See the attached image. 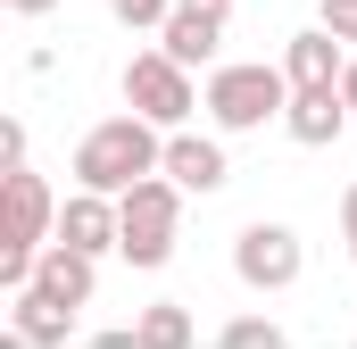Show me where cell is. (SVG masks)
<instances>
[{"mask_svg":"<svg viewBox=\"0 0 357 349\" xmlns=\"http://www.w3.org/2000/svg\"><path fill=\"white\" fill-rule=\"evenodd\" d=\"M8 8H25V17H42V8H59V0H8Z\"/></svg>","mask_w":357,"mask_h":349,"instance_id":"obj_20","label":"cell"},{"mask_svg":"<svg viewBox=\"0 0 357 349\" xmlns=\"http://www.w3.org/2000/svg\"><path fill=\"white\" fill-rule=\"evenodd\" d=\"M183 8H225V17H233V0H183Z\"/></svg>","mask_w":357,"mask_h":349,"instance_id":"obj_21","label":"cell"},{"mask_svg":"<svg viewBox=\"0 0 357 349\" xmlns=\"http://www.w3.org/2000/svg\"><path fill=\"white\" fill-rule=\"evenodd\" d=\"M150 174H167V142H158V125H142V117H108V125H91L84 142H75V191L125 200V191L150 183Z\"/></svg>","mask_w":357,"mask_h":349,"instance_id":"obj_1","label":"cell"},{"mask_svg":"<svg viewBox=\"0 0 357 349\" xmlns=\"http://www.w3.org/2000/svg\"><path fill=\"white\" fill-rule=\"evenodd\" d=\"M33 299H50L59 316L91 308V258H84V250H59V242H50V250L33 258Z\"/></svg>","mask_w":357,"mask_h":349,"instance_id":"obj_7","label":"cell"},{"mask_svg":"<svg viewBox=\"0 0 357 349\" xmlns=\"http://www.w3.org/2000/svg\"><path fill=\"white\" fill-rule=\"evenodd\" d=\"M208 117L225 133H250L266 117H291V75L282 67H216L208 75Z\"/></svg>","mask_w":357,"mask_h":349,"instance_id":"obj_2","label":"cell"},{"mask_svg":"<svg viewBox=\"0 0 357 349\" xmlns=\"http://www.w3.org/2000/svg\"><path fill=\"white\" fill-rule=\"evenodd\" d=\"M125 242V216H116V200H100V191H75V200H59V250H116Z\"/></svg>","mask_w":357,"mask_h":349,"instance_id":"obj_6","label":"cell"},{"mask_svg":"<svg viewBox=\"0 0 357 349\" xmlns=\"http://www.w3.org/2000/svg\"><path fill=\"white\" fill-rule=\"evenodd\" d=\"M291 142H307V150H324V142H341L349 133V100L341 91H291Z\"/></svg>","mask_w":357,"mask_h":349,"instance_id":"obj_10","label":"cell"},{"mask_svg":"<svg viewBox=\"0 0 357 349\" xmlns=\"http://www.w3.org/2000/svg\"><path fill=\"white\" fill-rule=\"evenodd\" d=\"M167 183H175V191H216V183H225V150L199 142V133H175V142H167Z\"/></svg>","mask_w":357,"mask_h":349,"instance_id":"obj_11","label":"cell"},{"mask_svg":"<svg viewBox=\"0 0 357 349\" xmlns=\"http://www.w3.org/2000/svg\"><path fill=\"white\" fill-rule=\"evenodd\" d=\"M25 167V125H0V174Z\"/></svg>","mask_w":357,"mask_h":349,"instance_id":"obj_17","label":"cell"},{"mask_svg":"<svg viewBox=\"0 0 357 349\" xmlns=\"http://www.w3.org/2000/svg\"><path fill=\"white\" fill-rule=\"evenodd\" d=\"M341 100H349V117H357V59H349V75H341Z\"/></svg>","mask_w":357,"mask_h":349,"instance_id":"obj_19","label":"cell"},{"mask_svg":"<svg viewBox=\"0 0 357 349\" xmlns=\"http://www.w3.org/2000/svg\"><path fill=\"white\" fill-rule=\"evenodd\" d=\"M125 108H133L142 125H167V133H175L183 117H191V75H183L167 50H133V59H125Z\"/></svg>","mask_w":357,"mask_h":349,"instance_id":"obj_4","label":"cell"},{"mask_svg":"<svg viewBox=\"0 0 357 349\" xmlns=\"http://www.w3.org/2000/svg\"><path fill=\"white\" fill-rule=\"evenodd\" d=\"M324 34L333 42H357V0H324Z\"/></svg>","mask_w":357,"mask_h":349,"instance_id":"obj_16","label":"cell"},{"mask_svg":"<svg viewBox=\"0 0 357 349\" xmlns=\"http://www.w3.org/2000/svg\"><path fill=\"white\" fill-rule=\"evenodd\" d=\"M116 341H142V349H183V341H191V316H183V308H150V316H133V333H116Z\"/></svg>","mask_w":357,"mask_h":349,"instance_id":"obj_13","label":"cell"},{"mask_svg":"<svg viewBox=\"0 0 357 349\" xmlns=\"http://www.w3.org/2000/svg\"><path fill=\"white\" fill-rule=\"evenodd\" d=\"M108 8H116V25H133V34H167L183 0H108Z\"/></svg>","mask_w":357,"mask_h":349,"instance_id":"obj_14","label":"cell"},{"mask_svg":"<svg viewBox=\"0 0 357 349\" xmlns=\"http://www.w3.org/2000/svg\"><path fill=\"white\" fill-rule=\"evenodd\" d=\"M8 333H17V341H33V349H50V341H67V333H75V316H59L50 299L17 291V299H8Z\"/></svg>","mask_w":357,"mask_h":349,"instance_id":"obj_12","label":"cell"},{"mask_svg":"<svg viewBox=\"0 0 357 349\" xmlns=\"http://www.w3.org/2000/svg\"><path fill=\"white\" fill-rule=\"evenodd\" d=\"M282 75H291V91H341V75H349V59H341V42H333V34L316 25V34H299V42H291Z\"/></svg>","mask_w":357,"mask_h":349,"instance_id":"obj_8","label":"cell"},{"mask_svg":"<svg viewBox=\"0 0 357 349\" xmlns=\"http://www.w3.org/2000/svg\"><path fill=\"white\" fill-rule=\"evenodd\" d=\"M116 216H125V258L133 266H167L175 258V225H183V191L167 174H150V183H133L125 200H116Z\"/></svg>","mask_w":357,"mask_h":349,"instance_id":"obj_3","label":"cell"},{"mask_svg":"<svg viewBox=\"0 0 357 349\" xmlns=\"http://www.w3.org/2000/svg\"><path fill=\"white\" fill-rule=\"evenodd\" d=\"M341 233H349V258H357V183L341 191Z\"/></svg>","mask_w":357,"mask_h":349,"instance_id":"obj_18","label":"cell"},{"mask_svg":"<svg viewBox=\"0 0 357 349\" xmlns=\"http://www.w3.org/2000/svg\"><path fill=\"white\" fill-rule=\"evenodd\" d=\"M216 341H225V349H274L282 333H274V316H233V325H225Z\"/></svg>","mask_w":357,"mask_h":349,"instance_id":"obj_15","label":"cell"},{"mask_svg":"<svg viewBox=\"0 0 357 349\" xmlns=\"http://www.w3.org/2000/svg\"><path fill=\"white\" fill-rule=\"evenodd\" d=\"M216 42H225V8H175V25L158 34V50L175 59L183 75H191V67H208V59H216Z\"/></svg>","mask_w":357,"mask_h":349,"instance_id":"obj_9","label":"cell"},{"mask_svg":"<svg viewBox=\"0 0 357 349\" xmlns=\"http://www.w3.org/2000/svg\"><path fill=\"white\" fill-rule=\"evenodd\" d=\"M233 274H241L250 291L299 283V242H291V225H250V233L233 242Z\"/></svg>","mask_w":357,"mask_h":349,"instance_id":"obj_5","label":"cell"}]
</instances>
